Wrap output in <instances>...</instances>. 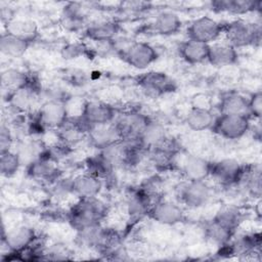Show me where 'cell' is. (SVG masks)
I'll use <instances>...</instances> for the list:
<instances>
[{"mask_svg":"<svg viewBox=\"0 0 262 262\" xmlns=\"http://www.w3.org/2000/svg\"><path fill=\"white\" fill-rule=\"evenodd\" d=\"M157 49L149 43L143 41H133L120 57L131 68L136 70H146L158 59Z\"/></svg>","mask_w":262,"mask_h":262,"instance_id":"8fae6325","label":"cell"},{"mask_svg":"<svg viewBox=\"0 0 262 262\" xmlns=\"http://www.w3.org/2000/svg\"><path fill=\"white\" fill-rule=\"evenodd\" d=\"M261 1L253 0H216L210 3L212 10L230 14H245L261 9Z\"/></svg>","mask_w":262,"mask_h":262,"instance_id":"603a6c76","label":"cell"},{"mask_svg":"<svg viewBox=\"0 0 262 262\" xmlns=\"http://www.w3.org/2000/svg\"><path fill=\"white\" fill-rule=\"evenodd\" d=\"M244 213L236 207L231 205H225L221 207L212 219L224 227L235 232L236 229L244 222Z\"/></svg>","mask_w":262,"mask_h":262,"instance_id":"f546056e","label":"cell"},{"mask_svg":"<svg viewBox=\"0 0 262 262\" xmlns=\"http://www.w3.org/2000/svg\"><path fill=\"white\" fill-rule=\"evenodd\" d=\"M178 203L189 209H198L210 201L212 189L205 180H185L175 187Z\"/></svg>","mask_w":262,"mask_h":262,"instance_id":"3957f363","label":"cell"},{"mask_svg":"<svg viewBox=\"0 0 262 262\" xmlns=\"http://www.w3.org/2000/svg\"><path fill=\"white\" fill-rule=\"evenodd\" d=\"M247 165H243L233 159H223L212 162L210 177L219 185L228 187L238 185L246 172Z\"/></svg>","mask_w":262,"mask_h":262,"instance_id":"ba28073f","label":"cell"},{"mask_svg":"<svg viewBox=\"0 0 262 262\" xmlns=\"http://www.w3.org/2000/svg\"><path fill=\"white\" fill-rule=\"evenodd\" d=\"M35 120L45 130H58L70 119L67 103L46 100L37 111Z\"/></svg>","mask_w":262,"mask_h":262,"instance_id":"9c48e42d","label":"cell"},{"mask_svg":"<svg viewBox=\"0 0 262 262\" xmlns=\"http://www.w3.org/2000/svg\"><path fill=\"white\" fill-rule=\"evenodd\" d=\"M35 230L28 225H19L3 232L2 244L6 246L9 254L18 255L29 250L36 242Z\"/></svg>","mask_w":262,"mask_h":262,"instance_id":"4fadbf2b","label":"cell"},{"mask_svg":"<svg viewBox=\"0 0 262 262\" xmlns=\"http://www.w3.org/2000/svg\"><path fill=\"white\" fill-rule=\"evenodd\" d=\"M121 26L118 21L113 19L96 20L88 24L84 29V36L94 42H110L119 36Z\"/></svg>","mask_w":262,"mask_h":262,"instance_id":"e0dca14e","label":"cell"},{"mask_svg":"<svg viewBox=\"0 0 262 262\" xmlns=\"http://www.w3.org/2000/svg\"><path fill=\"white\" fill-rule=\"evenodd\" d=\"M5 32L31 44L39 37L38 25L29 18L13 17L5 23Z\"/></svg>","mask_w":262,"mask_h":262,"instance_id":"7402d4cb","label":"cell"},{"mask_svg":"<svg viewBox=\"0 0 262 262\" xmlns=\"http://www.w3.org/2000/svg\"><path fill=\"white\" fill-rule=\"evenodd\" d=\"M60 54L63 59L72 60L80 56H85L89 54L93 55V52L91 48H89L86 44L82 42H71V43H67L61 47Z\"/></svg>","mask_w":262,"mask_h":262,"instance_id":"e575fe53","label":"cell"},{"mask_svg":"<svg viewBox=\"0 0 262 262\" xmlns=\"http://www.w3.org/2000/svg\"><path fill=\"white\" fill-rule=\"evenodd\" d=\"M70 250L61 244L51 245L48 249L43 250V259L48 260H68L70 259Z\"/></svg>","mask_w":262,"mask_h":262,"instance_id":"d590c367","label":"cell"},{"mask_svg":"<svg viewBox=\"0 0 262 262\" xmlns=\"http://www.w3.org/2000/svg\"><path fill=\"white\" fill-rule=\"evenodd\" d=\"M42 92V87L35 77L28 85L6 94V101L15 113H28L41 97Z\"/></svg>","mask_w":262,"mask_h":262,"instance_id":"30bf717a","label":"cell"},{"mask_svg":"<svg viewBox=\"0 0 262 262\" xmlns=\"http://www.w3.org/2000/svg\"><path fill=\"white\" fill-rule=\"evenodd\" d=\"M21 165L19 156L14 149L0 151V172L2 176L6 178L14 176Z\"/></svg>","mask_w":262,"mask_h":262,"instance_id":"836d02e7","label":"cell"},{"mask_svg":"<svg viewBox=\"0 0 262 262\" xmlns=\"http://www.w3.org/2000/svg\"><path fill=\"white\" fill-rule=\"evenodd\" d=\"M68 81L73 86H83L84 84L87 83L88 78L85 72L74 70L72 73H69Z\"/></svg>","mask_w":262,"mask_h":262,"instance_id":"ab89813d","label":"cell"},{"mask_svg":"<svg viewBox=\"0 0 262 262\" xmlns=\"http://www.w3.org/2000/svg\"><path fill=\"white\" fill-rule=\"evenodd\" d=\"M251 120L250 117L243 115L219 114L211 130L224 139L236 140L244 137L250 130Z\"/></svg>","mask_w":262,"mask_h":262,"instance_id":"5b68a950","label":"cell"},{"mask_svg":"<svg viewBox=\"0 0 262 262\" xmlns=\"http://www.w3.org/2000/svg\"><path fill=\"white\" fill-rule=\"evenodd\" d=\"M224 23H220L208 15L193 19L186 28L187 39L211 44L223 34Z\"/></svg>","mask_w":262,"mask_h":262,"instance_id":"52a82bcc","label":"cell"},{"mask_svg":"<svg viewBox=\"0 0 262 262\" xmlns=\"http://www.w3.org/2000/svg\"><path fill=\"white\" fill-rule=\"evenodd\" d=\"M117 116L118 112L112 104L100 100H87L82 105L79 118L89 129L93 126L113 123Z\"/></svg>","mask_w":262,"mask_h":262,"instance_id":"8992f818","label":"cell"},{"mask_svg":"<svg viewBox=\"0 0 262 262\" xmlns=\"http://www.w3.org/2000/svg\"><path fill=\"white\" fill-rule=\"evenodd\" d=\"M238 60L236 48L227 42H213L209 44L207 61L215 68H225Z\"/></svg>","mask_w":262,"mask_h":262,"instance_id":"d6986e66","label":"cell"},{"mask_svg":"<svg viewBox=\"0 0 262 262\" xmlns=\"http://www.w3.org/2000/svg\"><path fill=\"white\" fill-rule=\"evenodd\" d=\"M146 216L163 225H176L185 221L186 216L179 203L159 199L152 203Z\"/></svg>","mask_w":262,"mask_h":262,"instance_id":"7c38bea8","label":"cell"},{"mask_svg":"<svg viewBox=\"0 0 262 262\" xmlns=\"http://www.w3.org/2000/svg\"><path fill=\"white\" fill-rule=\"evenodd\" d=\"M204 233L206 238L209 239L211 243L222 247L227 245L231 241L235 232L211 219L205 223Z\"/></svg>","mask_w":262,"mask_h":262,"instance_id":"1f68e13d","label":"cell"},{"mask_svg":"<svg viewBox=\"0 0 262 262\" xmlns=\"http://www.w3.org/2000/svg\"><path fill=\"white\" fill-rule=\"evenodd\" d=\"M106 204L95 198L78 199V201L69 209L67 219L69 224L77 232L91 226L100 224L106 217Z\"/></svg>","mask_w":262,"mask_h":262,"instance_id":"6da1fadb","label":"cell"},{"mask_svg":"<svg viewBox=\"0 0 262 262\" xmlns=\"http://www.w3.org/2000/svg\"><path fill=\"white\" fill-rule=\"evenodd\" d=\"M31 43L13 35L3 32L0 36V50L5 56L17 58L23 56L29 49Z\"/></svg>","mask_w":262,"mask_h":262,"instance_id":"4dcf8cb0","label":"cell"},{"mask_svg":"<svg viewBox=\"0 0 262 262\" xmlns=\"http://www.w3.org/2000/svg\"><path fill=\"white\" fill-rule=\"evenodd\" d=\"M151 119L140 112L131 111L118 115L115 123L120 129L123 139L136 140Z\"/></svg>","mask_w":262,"mask_h":262,"instance_id":"5bb4252c","label":"cell"},{"mask_svg":"<svg viewBox=\"0 0 262 262\" xmlns=\"http://www.w3.org/2000/svg\"><path fill=\"white\" fill-rule=\"evenodd\" d=\"M86 172L100 178L102 181L112 177L115 169L103 159V157L98 152L89 157L86 162Z\"/></svg>","mask_w":262,"mask_h":262,"instance_id":"d6a6232c","label":"cell"},{"mask_svg":"<svg viewBox=\"0 0 262 262\" xmlns=\"http://www.w3.org/2000/svg\"><path fill=\"white\" fill-rule=\"evenodd\" d=\"M215 118L211 110L190 107L186 115L185 123L187 127L193 131L211 130Z\"/></svg>","mask_w":262,"mask_h":262,"instance_id":"f1b7e54d","label":"cell"},{"mask_svg":"<svg viewBox=\"0 0 262 262\" xmlns=\"http://www.w3.org/2000/svg\"><path fill=\"white\" fill-rule=\"evenodd\" d=\"M157 201L141 186L133 189L127 199V210L131 216L140 217L146 215L152 203Z\"/></svg>","mask_w":262,"mask_h":262,"instance_id":"4316f807","label":"cell"},{"mask_svg":"<svg viewBox=\"0 0 262 262\" xmlns=\"http://www.w3.org/2000/svg\"><path fill=\"white\" fill-rule=\"evenodd\" d=\"M211 106H212V99L209 95L205 93L194 94L191 98V107L211 110Z\"/></svg>","mask_w":262,"mask_h":262,"instance_id":"f35d334b","label":"cell"},{"mask_svg":"<svg viewBox=\"0 0 262 262\" xmlns=\"http://www.w3.org/2000/svg\"><path fill=\"white\" fill-rule=\"evenodd\" d=\"M35 77L19 69H7L1 74V86L6 94L28 85Z\"/></svg>","mask_w":262,"mask_h":262,"instance_id":"83f0119b","label":"cell"},{"mask_svg":"<svg viewBox=\"0 0 262 262\" xmlns=\"http://www.w3.org/2000/svg\"><path fill=\"white\" fill-rule=\"evenodd\" d=\"M136 85L150 97H160L177 90L176 81L161 71H148L141 74L136 79Z\"/></svg>","mask_w":262,"mask_h":262,"instance_id":"277c9868","label":"cell"},{"mask_svg":"<svg viewBox=\"0 0 262 262\" xmlns=\"http://www.w3.org/2000/svg\"><path fill=\"white\" fill-rule=\"evenodd\" d=\"M212 162L195 155H186L182 162V172L187 180H206L210 177Z\"/></svg>","mask_w":262,"mask_h":262,"instance_id":"44dd1931","label":"cell"},{"mask_svg":"<svg viewBox=\"0 0 262 262\" xmlns=\"http://www.w3.org/2000/svg\"><path fill=\"white\" fill-rule=\"evenodd\" d=\"M103 187V181L88 173L84 172L70 180L71 193L78 199H87L97 196Z\"/></svg>","mask_w":262,"mask_h":262,"instance_id":"2e32d148","label":"cell"},{"mask_svg":"<svg viewBox=\"0 0 262 262\" xmlns=\"http://www.w3.org/2000/svg\"><path fill=\"white\" fill-rule=\"evenodd\" d=\"M262 114V92L257 90L249 97V116L251 119H261Z\"/></svg>","mask_w":262,"mask_h":262,"instance_id":"8d00e7d4","label":"cell"},{"mask_svg":"<svg viewBox=\"0 0 262 262\" xmlns=\"http://www.w3.org/2000/svg\"><path fill=\"white\" fill-rule=\"evenodd\" d=\"M223 34L226 37V42L236 49L252 46L260 43L261 26L244 18H237L224 23Z\"/></svg>","mask_w":262,"mask_h":262,"instance_id":"7a4b0ae2","label":"cell"},{"mask_svg":"<svg viewBox=\"0 0 262 262\" xmlns=\"http://www.w3.org/2000/svg\"><path fill=\"white\" fill-rule=\"evenodd\" d=\"M209 44L186 39L178 46L179 56L189 64H199L208 59Z\"/></svg>","mask_w":262,"mask_h":262,"instance_id":"cb8c5ba5","label":"cell"},{"mask_svg":"<svg viewBox=\"0 0 262 262\" xmlns=\"http://www.w3.org/2000/svg\"><path fill=\"white\" fill-rule=\"evenodd\" d=\"M27 174L35 180L42 181H55L58 180L61 174L57 162L41 156L26 166Z\"/></svg>","mask_w":262,"mask_h":262,"instance_id":"ac0fdd59","label":"cell"},{"mask_svg":"<svg viewBox=\"0 0 262 262\" xmlns=\"http://www.w3.org/2000/svg\"><path fill=\"white\" fill-rule=\"evenodd\" d=\"M150 27L157 35L172 36L181 30L182 20L173 11H162L157 14Z\"/></svg>","mask_w":262,"mask_h":262,"instance_id":"d4e9b609","label":"cell"},{"mask_svg":"<svg viewBox=\"0 0 262 262\" xmlns=\"http://www.w3.org/2000/svg\"><path fill=\"white\" fill-rule=\"evenodd\" d=\"M86 137L90 145L98 150H101L123 139L122 133L115 121L110 124L90 127L87 131Z\"/></svg>","mask_w":262,"mask_h":262,"instance_id":"9a60e30c","label":"cell"},{"mask_svg":"<svg viewBox=\"0 0 262 262\" xmlns=\"http://www.w3.org/2000/svg\"><path fill=\"white\" fill-rule=\"evenodd\" d=\"M84 4L79 2H69L67 3L61 10L60 20L62 27L72 32L85 29L88 24L87 20V11Z\"/></svg>","mask_w":262,"mask_h":262,"instance_id":"ffe728a7","label":"cell"},{"mask_svg":"<svg viewBox=\"0 0 262 262\" xmlns=\"http://www.w3.org/2000/svg\"><path fill=\"white\" fill-rule=\"evenodd\" d=\"M12 143L13 136L9 127L5 124H2L0 128V151L11 149Z\"/></svg>","mask_w":262,"mask_h":262,"instance_id":"74e56055","label":"cell"},{"mask_svg":"<svg viewBox=\"0 0 262 262\" xmlns=\"http://www.w3.org/2000/svg\"><path fill=\"white\" fill-rule=\"evenodd\" d=\"M219 114L227 115H243L249 116V97L237 93L230 92L220 98L218 104Z\"/></svg>","mask_w":262,"mask_h":262,"instance_id":"484cf974","label":"cell"}]
</instances>
